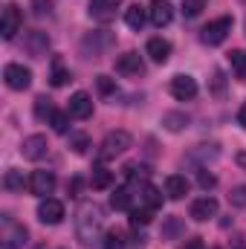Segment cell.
I'll return each instance as SVG.
<instances>
[{"mask_svg": "<svg viewBox=\"0 0 246 249\" xmlns=\"http://www.w3.org/2000/svg\"><path fill=\"white\" fill-rule=\"evenodd\" d=\"M96 84H99V93H105V96H110V93L116 90V81H113V78H107V75H99V78H96Z\"/></svg>", "mask_w": 246, "mask_h": 249, "instance_id": "38", "label": "cell"}, {"mask_svg": "<svg viewBox=\"0 0 246 249\" xmlns=\"http://www.w3.org/2000/svg\"><path fill=\"white\" fill-rule=\"evenodd\" d=\"M67 113H70L72 119H90V116H93V99H90L84 90L72 93V96H70V107H67Z\"/></svg>", "mask_w": 246, "mask_h": 249, "instance_id": "12", "label": "cell"}, {"mask_svg": "<svg viewBox=\"0 0 246 249\" xmlns=\"http://www.w3.org/2000/svg\"><path fill=\"white\" fill-rule=\"evenodd\" d=\"M35 116H38V119L53 116V105H50V99H47V96H38V99H35Z\"/></svg>", "mask_w": 246, "mask_h": 249, "instance_id": "35", "label": "cell"}, {"mask_svg": "<svg viewBox=\"0 0 246 249\" xmlns=\"http://www.w3.org/2000/svg\"><path fill=\"white\" fill-rule=\"evenodd\" d=\"M102 229H105V212H102V206L93 203V200H84L75 209V235H78V241L84 247H90L93 241H99Z\"/></svg>", "mask_w": 246, "mask_h": 249, "instance_id": "1", "label": "cell"}, {"mask_svg": "<svg viewBox=\"0 0 246 249\" xmlns=\"http://www.w3.org/2000/svg\"><path fill=\"white\" fill-rule=\"evenodd\" d=\"M3 188L6 191H12V194H18V191H23V174L20 171H6V177H3Z\"/></svg>", "mask_w": 246, "mask_h": 249, "instance_id": "27", "label": "cell"}, {"mask_svg": "<svg viewBox=\"0 0 246 249\" xmlns=\"http://www.w3.org/2000/svg\"><path fill=\"white\" fill-rule=\"evenodd\" d=\"M32 3H35V15H41V18L53 12V0H32Z\"/></svg>", "mask_w": 246, "mask_h": 249, "instance_id": "40", "label": "cell"}, {"mask_svg": "<svg viewBox=\"0 0 246 249\" xmlns=\"http://www.w3.org/2000/svg\"><path fill=\"white\" fill-rule=\"evenodd\" d=\"M70 148H72V154L84 157V154H87V148H90V136H87V133H81V130L70 133Z\"/></svg>", "mask_w": 246, "mask_h": 249, "instance_id": "25", "label": "cell"}, {"mask_svg": "<svg viewBox=\"0 0 246 249\" xmlns=\"http://www.w3.org/2000/svg\"><path fill=\"white\" fill-rule=\"evenodd\" d=\"M148 168L145 165H136V162H130V165H124V177L130 180V183H136V180H142V183H148Z\"/></svg>", "mask_w": 246, "mask_h": 249, "instance_id": "28", "label": "cell"}, {"mask_svg": "<svg viewBox=\"0 0 246 249\" xmlns=\"http://www.w3.org/2000/svg\"><path fill=\"white\" fill-rule=\"evenodd\" d=\"M165 194H168L171 200H183L185 194H188V180H185L183 174H171V177L165 180Z\"/></svg>", "mask_w": 246, "mask_h": 249, "instance_id": "19", "label": "cell"}, {"mask_svg": "<svg viewBox=\"0 0 246 249\" xmlns=\"http://www.w3.org/2000/svg\"><path fill=\"white\" fill-rule=\"evenodd\" d=\"M124 23H127L130 29H136V32H139V29L145 26V9H142L139 3H130V6L124 9Z\"/></svg>", "mask_w": 246, "mask_h": 249, "instance_id": "22", "label": "cell"}, {"mask_svg": "<svg viewBox=\"0 0 246 249\" xmlns=\"http://www.w3.org/2000/svg\"><path fill=\"white\" fill-rule=\"evenodd\" d=\"M20 26H23V15H20V6L9 3V6L3 9V20H0V35H3V41H12V38L20 32Z\"/></svg>", "mask_w": 246, "mask_h": 249, "instance_id": "6", "label": "cell"}, {"mask_svg": "<svg viewBox=\"0 0 246 249\" xmlns=\"http://www.w3.org/2000/svg\"><path fill=\"white\" fill-rule=\"evenodd\" d=\"M148 55L157 64H165L171 58V44H168L165 38H151V41H148Z\"/></svg>", "mask_w": 246, "mask_h": 249, "instance_id": "18", "label": "cell"}, {"mask_svg": "<svg viewBox=\"0 0 246 249\" xmlns=\"http://www.w3.org/2000/svg\"><path fill=\"white\" fill-rule=\"evenodd\" d=\"M53 188H55V174L53 171H35L32 177H29V191L35 194V197H50L53 194Z\"/></svg>", "mask_w": 246, "mask_h": 249, "instance_id": "14", "label": "cell"}, {"mask_svg": "<svg viewBox=\"0 0 246 249\" xmlns=\"http://www.w3.org/2000/svg\"><path fill=\"white\" fill-rule=\"evenodd\" d=\"M139 200H142L148 209H159V206H162V191L154 188L151 183H142V186H139Z\"/></svg>", "mask_w": 246, "mask_h": 249, "instance_id": "20", "label": "cell"}, {"mask_svg": "<svg viewBox=\"0 0 246 249\" xmlns=\"http://www.w3.org/2000/svg\"><path fill=\"white\" fill-rule=\"evenodd\" d=\"M110 203H113V209H119V212H130V206H133L130 188H116L113 197H110Z\"/></svg>", "mask_w": 246, "mask_h": 249, "instance_id": "24", "label": "cell"}, {"mask_svg": "<svg viewBox=\"0 0 246 249\" xmlns=\"http://www.w3.org/2000/svg\"><path fill=\"white\" fill-rule=\"evenodd\" d=\"M197 183H200V188H206V191H209V188L217 186V177H214V174H209L206 168H200V171H197Z\"/></svg>", "mask_w": 246, "mask_h": 249, "instance_id": "37", "label": "cell"}, {"mask_svg": "<svg viewBox=\"0 0 246 249\" xmlns=\"http://www.w3.org/2000/svg\"><path fill=\"white\" fill-rule=\"evenodd\" d=\"M113 44H116V38H113L110 32H93V35H87V38L81 41V50H84L87 58H102Z\"/></svg>", "mask_w": 246, "mask_h": 249, "instance_id": "5", "label": "cell"}, {"mask_svg": "<svg viewBox=\"0 0 246 249\" xmlns=\"http://www.w3.org/2000/svg\"><path fill=\"white\" fill-rule=\"evenodd\" d=\"M180 249H203V238H191L185 247H180Z\"/></svg>", "mask_w": 246, "mask_h": 249, "instance_id": "42", "label": "cell"}, {"mask_svg": "<svg viewBox=\"0 0 246 249\" xmlns=\"http://www.w3.org/2000/svg\"><path fill=\"white\" fill-rule=\"evenodd\" d=\"M102 249H124V238L119 229H110L107 235H105V241H102Z\"/></svg>", "mask_w": 246, "mask_h": 249, "instance_id": "31", "label": "cell"}, {"mask_svg": "<svg viewBox=\"0 0 246 249\" xmlns=\"http://www.w3.org/2000/svg\"><path fill=\"white\" fill-rule=\"evenodd\" d=\"M148 15H151V23H154V26H168V23L174 20V6H171L168 0H151Z\"/></svg>", "mask_w": 246, "mask_h": 249, "instance_id": "16", "label": "cell"}, {"mask_svg": "<svg viewBox=\"0 0 246 249\" xmlns=\"http://www.w3.org/2000/svg\"><path fill=\"white\" fill-rule=\"evenodd\" d=\"M26 238H29L26 226L18 223V220H12L9 214H3V229H0V244H3V249H20L26 244Z\"/></svg>", "mask_w": 246, "mask_h": 249, "instance_id": "2", "label": "cell"}, {"mask_svg": "<svg viewBox=\"0 0 246 249\" xmlns=\"http://www.w3.org/2000/svg\"><path fill=\"white\" fill-rule=\"evenodd\" d=\"M47 151H50V142H47V136H41V133L26 136V139H23V145H20L23 160H32V162L44 160V157H47Z\"/></svg>", "mask_w": 246, "mask_h": 249, "instance_id": "9", "label": "cell"}, {"mask_svg": "<svg viewBox=\"0 0 246 249\" xmlns=\"http://www.w3.org/2000/svg\"><path fill=\"white\" fill-rule=\"evenodd\" d=\"M229 203L235 209H246V186H235L229 191Z\"/></svg>", "mask_w": 246, "mask_h": 249, "instance_id": "34", "label": "cell"}, {"mask_svg": "<svg viewBox=\"0 0 246 249\" xmlns=\"http://www.w3.org/2000/svg\"><path fill=\"white\" fill-rule=\"evenodd\" d=\"M235 162H238V165L246 171V151H238V154H235Z\"/></svg>", "mask_w": 246, "mask_h": 249, "instance_id": "43", "label": "cell"}, {"mask_svg": "<svg viewBox=\"0 0 246 249\" xmlns=\"http://www.w3.org/2000/svg\"><path fill=\"white\" fill-rule=\"evenodd\" d=\"M38 220L47 223V226H58L64 220V203L55 197H44L38 203Z\"/></svg>", "mask_w": 246, "mask_h": 249, "instance_id": "7", "label": "cell"}, {"mask_svg": "<svg viewBox=\"0 0 246 249\" xmlns=\"http://www.w3.org/2000/svg\"><path fill=\"white\" fill-rule=\"evenodd\" d=\"M122 6V0H90L87 6V15L99 23H110L116 18V9Z\"/></svg>", "mask_w": 246, "mask_h": 249, "instance_id": "10", "label": "cell"}, {"mask_svg": "<svg viewBox=\"0 0 246 249\" xmlns=\"http://www.w3.org/2000/svg\"><path fill=\"white\" fill-rule=\"evenodd\" d=\"M214 214H217V200H214V197H200V200L191 203V217H194L197 223H206V220H211Z\"/></svg>", "mask_w": 246, "mask_h": 249, "instance_id": "17", "label": "cell"}, {"mask_svg": "<svg viewBox=\"0 0 246 249\" xmlns=\"http://www.w3.org/2000/svg\"><path fill=\"white\" fill-rule=\"evenodd\" d=\"M238 122H241V127H246V105L241 107V113H238Z\"/></svg>", "mask_w": 246, "mask_h": 249, "instance_id": "44", "label": "cell"}, {"mask_svg": "<svg viewBox=\"0 0 246 249\" xmlns=\"http://www.w3.org/2000/svg\"><path fill=\"white\" fill-rule=\"evenodd\" d=\"M203 9H206V0H183L185 18H197V15H203Z\"/></svg>", "mask_w": 246, "mask_h": 249, "instance_id": "33", "label": "cell"}, {"mask_svg": "<svg viewBox=\"0 0 246 249\" xmlns=\"http://www.w3.org/2000/svg\"><path fill=\"white\" fill-rule=\"evenodd\" d=\"M183 232H185L183 217L171 214V217H165V220H162V238H165V241H174V238H180Z\"/></svg>", "mask_w": 246, "mask_h": 249, "instance_id": "21", "label": "cell"}, {"mask_svg": "<svg viewBox=\"0 0 246 249\" xmlns=\"http://www.w3.org/2000/svg\"><path fill=\"white\" fill-rule=\"evenodd\" d=\"M23 47H26V53H29L32 58H44L47 50H50V35L35 29V32H29V35L23 38Z\"/></svg>", "mask_w": 246, "mask_h": 249, "instance_id": "15", "label": "cell"}, {"mask_svg": "<svg viewBox=\"0 0 246 249\" xmlns=\"http://www.w3.org/2000/svg\"><path fill=\"white\" fill-rule=\"evenodd\" d=\"M229 32H232V18L226 15V18H217V20H211L209 26H203V29H200V41L209 44V47H220V44L229 38Z\"/></svg>", "mask_w": 246, "mask_h": 249, "instance_id": "4", "label": "cell"}, {"mask_svg": "<svg viewBox=\"0 0 246 249\" xmlns=\"http://www.w3.org/2000/svg\"><path fill=\"white\" fill-rule=\"evenodd\" d=\"M133 145L130 133L127 130H110L102 142V151H99V160H113V157H122L124 151Z\"/></svg>", "mask_w": 246, "mask_h": 249, "instance_id": "3", "label": "cell"}, {"mask_svg": "<svg viewBox=\"0 0 246 249\" xmlns=\"http://www.w3.org/2000/svg\"><path fill=\"white\" fill-rule=\"evenodd\" d=\"M3 78H6V87H9V90H26V87L32 84V72H29L23 64H6Z\"/></svg>", "mask_w": 246, "mask_h": 249, "instance_id": "8", "label": "cell"}, {"mask_svg": "<svg viewBox=\"0 0 246 249\" xmlns=\"http://www.w3.org/2000/svg\"><path fill=\"white\" fill-rule=\"evenodd\" d=\"M171 96L177 102H191L197 96V81L191 75H174L171 78Z\"/></svg>", "mask_w": 246, "mask_h": 249, "instance_id": "13", "label": "cell"}, {"mask_svg": "<svg viewBox=\"0 0 246 249\" xmlns=\"http://www.w3.org/2000/svg\"><path fill=\"white\" fill-rule=\"evenodd\" d=\"M229 61H232V67L238 70V75H246V53H244V50L229 53Z\"/></svg>", "mask_w": 246, "mask_h": 249, "instance_id": "36", "label": "cell"}, {"mask_svg": "<svg viewBox=\"0 0 246 249\" xmlns=\"http://www.w3.org/2000/svg\"><path fill=\"white\" fill-rule=\"evenodd\" d=\"M162 124H165L171 133H180L183 127H188V116H185V113H165V116H162Z\"/></svg>", "mask_w": 246, "mask_h": 249, "instance_id": "26", "label": "cell"}, {"mask_svg": "<svg viewBox=\"0 0 246 249\" xmlns=\"http://www.w3.org/2000/svg\"><path fill=\"white\" fill-rule=\"evenodd\" d=\"M223 87H226V75H223L220 70H214V84H211L214 96H223Z\"/></svg>", "mask_w": 246, "mask_h": 249, "instance_id": "39", "label": "cell"}, {"mask_svg": "<svg viewBox=\"0 0 246 249\" xmlns=\"http://www.w3.org/2000/svg\"><path fill=\"white\" fill-rule=\"evenodd\" d=\"M67 81H70V72L61 67V61H55V67H53V75H50V84H53V87H64Z\"/></svg>", "mask_w": 246, "mask_h": 249, "instance_id": "32", "label": "cell"}, {"mask_svg": "<svg viewBox=\"0 0 246 249\" xmlns=\"http://www.w3.org/2000/svg\"><path fill=\"white\" fill-rule=\"evenodd\" d=\"M50 124H53L55 133H67V127H70V113H64V110H53Z\"/></svg>", "mask_w": 246, "mask_h": 249, "instance_id": "30", "label": "cell"}, {"mask_svg": "<svg viewBox=\"0 0 246 249\" xmlns=\"http://www.w3.org/2000/svg\"><path fill=\"white\" fill-rule=\"evenodd\" d=\"M116 72L119 75H127V78H139V75H145V61H142V55L139 53H124L116 58Z\"/></svg>", "mask_w": 246, "mask_h": 249, "instance_id": "11", "label": "cell"}, {"mask_svg": "<svg viewBox=\"0 0 246 249\" xmlns=\"http://www.w3.org/2000/svg\"><path fill=\"white\" fill-rule=\"evenodd\" d=\"M151 217H154V209H130V223L133 226H148L151 223Z\"/></svg>", "mask_w": 246, "mask_h": 249, "instance_id": "29", "label": "cell"}, {"mask_svg": "<svg viewBox=\"0 0 246 249\" xmlns=\"http://www.w3.org/2000/svg\"><path fill=\"white\" fill-rule=\"evenodd\" d=\"M78 191H81V177H72V183H70V194L78 197Z\"/></svg>", "mask_w": 246, "mask_h": 249, "instance_id": "41", "label": "cell"}, {"mask_svg": "<svg viewBox=\"0 0 246 249\" xmlns=\"http://www.w3.org/2000/svg\"><path fill=\"white\" fill-rule=\"evenodd\" d=\"M90 183H93V188H110L113 186V171H107L105 165H96Z\"/></svg>", "mask_w": 246, "mask_h": 249, "instance_id": "23", "label": "cell"}]
</instances>
